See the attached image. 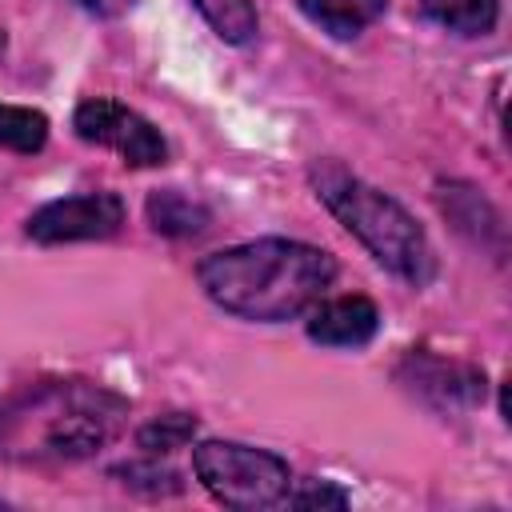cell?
Wrapping results in <instances>:
<instances>
[{
    "instance_id": "6da1fadb",
    "label": "cell",
    "mask_w": 512,
    "mask_h": 512,
    "mask_svg": "<svg viewBox=\"0 0 512 512\" xmlns=\"http://www.w3.org/2000/svg\"><path fill=\"white\" fill-rule=\"evenodd\" d=\"M128 400L88 380H36L0 400V460L72 464L120 436Z\"/></svg>"
},
{
    "instance_id": "7a4b0ae2",
    "label": "cell",
    "mask_w": 512,
    "mask_h": 512,
    "mask_svg": "<svg viewBox=\"0 0 512 512\" xmlns=\"http://www.w3.org/2000/svg\"><path fill=\"white\" fill-rule=\"evenodd\" d=\"M200 288L212 304L232 316L280 324L308 312L336 280V260L324 248L264 236L224 252H212L196 268Z\"/></svg>"
},
{
    "instance_id": "3957f363",
    "label": "cell",
    "mask_w": 512,
    "mask_h": 512,
    "mask_svg": "<svg viewBox=\"0 0 512 512\" xmlns=\"http://www.w3.org/2000/svg\"><path fill=\"white\" fill-rule=\"evenodd\" d=\"M312 184L316 196L328 204V212L376 256V264H384L392 276L408 280L412 288H424L436 276V256L432 244L424 236V228L416 224V216L392 200L388 192L372 188L368 180L344 172L332 160L312 164Z\"/></svg>"
},
{
    "instance_id": "277c9868",
    "label": "cell",
    "mask_w": 512,
    "mask_h": 512,
    "mask_svg": "<svg viewBox=\"0 0 512 512\" xmlns=\"http://www.w3.org/2000/svg\"><path fill=\"white\" fill-rule=\"evenodd\" d=\"M196 480L228 508H272L292 492V472L276 452L236 444V440H204L192 448Z\"/></svg>"
},
{
    "instance_id": "5b68a950",
    "label": "cell",
    "mask_w": 512,
    "mask_h": 512,
    "mask_svg": "<svg viewBox=\"0 0 512 512\" xmlns=\"http://www.w3.org/2000/svg\"><path fill=\"white\" fill-rule=\"evenodd\" d=\"M72 128H76L80 140L100 144V148H112L124 164L152 168V164H164L168 160V144L156 132V124L144 120L140 112L108 100V96L84 100L76 108V116H72Z\"/></svg>"
},
{
    "instance_id": "8992f818",
    "label": "cell",
    "mask_w": 512,
    "mask_h": 512,
    "mask_svg": "<svg viewBox=\"0 0 512 512\" xmlns=\"http://www.w3.org/2000/svg\"><path fill=\"white\" fill-rule=\"evenodd\" d=\"M124 224V204L116 192H80L52 200L28 216V236L36 244H72V240H104Z\"/></svg>"
},
{
    "instance_id": "52a82bcc",
    "label": "cell",
    "mask_w": 512,
    "mask_h": 512,
    "mask_svg": "<svg viewBox=\"0 0 512 512\" xmlns=\"http://www.w3.org/2000/svg\"><path fill=\"white\" fill-rule=\"evenodd\" d=\"M380 312L368 296H336V300H316L308 316V336L328 348H360L376 336Z\"/></svg>"
},
{
    "instance_id": "ba28073f",
    "label": "cell",
    "mask_w": 512,
    "mask_h": 512,
    "mask_svg": "<svg viewBox=\"0 0 512 512\" xmlns=\"http://www.w3.org/2000/svg\"><path fill=\"white\" fill-rule=\"evenodd\" d=\"M412 380L408 388L428 396L440 408H472L476 400H484V372L468 368V364H444V360H428V356H408Z\"/></svg>"
},
{
    "instance_id": "9c48e42d",
    "label": "cell",
    "mask_w": 512,
    "mask_h": 512,
    "mask_svg": "<svg viewBox=\"0 0 512 512\" xmlns=\"http://www.w3.org/2000/svg\"><path fill=\"white\" fill-rule=\"evenodd\" d=\"M384 4H388V0H300V12H304L316 28H324L328 36L352 40V36H360L372 20L384 16Z\"/></svg>"
},
{
    "instance_id": "30bf717a",
    "label": "cell",
    "mask_w": 512,
    "mask_h": 512,
    "mask_svg": "<svg viewBox=\"0 0 512 512\" xmlns=\"http://www.w3.org/2000/svg\"><path fill=\"white\" fill-rule=\"evenodd\" d=\"M148 224L160 236H200L208 228V208L180 188H160L148 196Z\"/></svg>"
},
{
    "instance_id": "8fae6325",
    "label": "cell",
    "mask_w": 512,
    "mask_h": 512,
    "mask_svg": "<svg viewBox=\"0 0 512 512\" xmlns=\"http://www.w3.org/2000/svg\"><path fill=\"white\" fill-rule=\"evenodd\" d=\"M424 16H432L440 28L460 36H480L496 24L500 4L496 0H420Z\"/></svg>"
},
{
    "instance_id": "7c38bea8",
    "label": "cell",
    "mask_w": 512,
    "mask_h": 512,
    "mask_svg": "<svg viewBox=\"0 0 512 512\" xmlns=\"http://www.w3.org/2000/svg\"><path fill=\"white\" fill-rule=\"evenodd\" d=\"M196 12L212 24V32L228 44H248L256 36V8L252 0H192Z\"/></svg>"
},
{
    "instance_id": "4fadbf2b",
    "label": "cell",
    "mask_w": 512,
    "mask_h": 512,
    "mask_svg": "<svg viewBox=\"0 0 512 512\" xmlns=\"http://www.w3.org/2000/svg\"><path fill=\"white\" fill-rule=\"evenodd\" d=\"M48 140V116L36 108L0 104V148L12 152H40Z\"/></svg>"
},
{
    "instance_id": "5bb4252c",
    "label": "cell",
    "mask_w": 512,
    "mask_h": 512,
    "mask_svg": "<svg viewBox=\"0 0 512 512\" xmlns=\"http://www.w3.org/2000/svg\"><path fill=\"white\" fill-rule=\"evenodd\" d=\"M192 436H196V420L184 416V412H168V416L148 420V424L136 432V444L156 456V452H176V448H184Z\"/></svg>"
},
{
    "instance_id": "9a60e30c",
    "label": "cell",
    "mask_w": 512,
    "mask_h": 512,
    "mask_svg": "<svg viewBox=\"0 0 512 512\" xmlns=\"http://www.w3.org/2000/svg\"><path fill=\"white\" fill-rule=\"evenodd\" d=\"M116 476H124V484H128V488L148 492V496H172V492H180V488H184V484H180V476H176L172 468L156 464V460H128V464H120V468H116Z\"/></svg>"
},
{
    "instance_id": "2e32d148",
    "label": "cell",
    "mask_w": 512,
    "mask_h": 512,
    "mask_svg": "<svg viewBox=\"0 0 512 512\" xmlns=\"http://www.w3.org/2000/svg\"><path fill=\"white\" fill-rule=\"evenodd\" d=\"M292 508H348V496L336 488V484H328V480H312V484H304L300 492H288L284 496Z\"/></svg>"
},
{
    "instance_id": "e0dca14e",
    "label": "cell",
    "mask_w": 512,
    "mask_h": 512,
    "mask_svg": "<svg viewBox=\"0 0 512 512\" xmlns=\"http://www.w3.org/2000/svg\"><path fill=\"white\" fill-rule=\"evenodd\" d=\"M76 4H84L88 12H100V16H116V12H124L132 0H76Z\"/></svg>"
},
{
    "instance_id": "ac0fdd59",
    "label": "cell",
    "mask_w": 512,
    "mask_h": 512,
    "mask_svg": "<svg viewBox=\"0 0 512 512\" xmlns=\"http://www.w3.org/2000/svg\"><path fill=\"white\" fill-rule=\"evenodd\" d=\"M0 52H4V28H0Z\"/></svg>"
},
{
    "instance_id": "d6986e66",
    "label": "cell",
    "mask_w": 512,
    "mask_h": 512,
    "mask_svg": "<svg viewBox=\"0 0 512 512\" xmlns=\"http://www.w3.org/2000/svg\"><path fill=\"white\" fill-rule=\"evenodd\" d=\"M0 504H4V500H0Z\"/></svg>"
}]
</instances>
